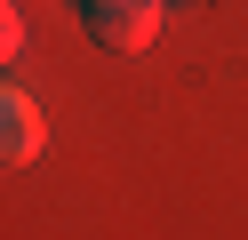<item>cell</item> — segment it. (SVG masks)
Masks as SVG:
<instances>
[{"label":"cell","mask_w":248,"mask_h":240,"mask_svg":"<svg viewBox=\"0 0 248 240\" xmlns=\"http://www.w3.org/2000/svg\"><path fill=\"white\" fill-rule=\"evenodd\" d=\"M88 32H96L104 48H152L160 0H96V8H88Z\"/></svg>","instance_id":"6da1fadb"},{"label":"cell","mask_w":248,"mask_h":240,"mask_svg":"<svg viewBox=\"0 0 248 240\" xmlns=\"http://www.w3.org/2000/svg\"><path fill=\"white\" fill-rule=\"evenodd\" d=\"M32 152H40V112H32V96H24V88H8V160L24 168Z\"/></svg>","instance_id":"7a4b0ae2"},{"label":"cell","mask_w":248,"mask_h":240,"mask_svg":"<svg viewBox=\"0 0 248 240\" xmlns=\"http://www.w3.org/2000/svg\"><path fill=\"white\" fill-rule=\"evenodd\" d=\"M88 8H96V0H88Z\"/></svg>","instance_id":"3957f363"}]
</instances>
